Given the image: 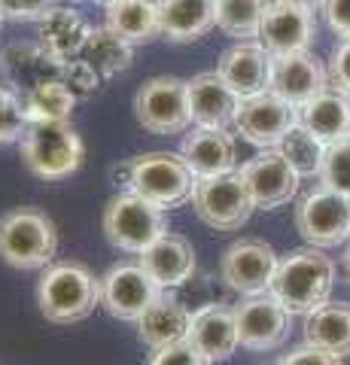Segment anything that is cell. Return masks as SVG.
Returning a JSON list of instances; mask_svg holds the SVG:
<instances>
[{"instance_id": "cb8c5ba5", "label": "cell", "mask_w": 350, "mask_h": 365, "mask_svg": "<svg viewBox=\"0 0 350 365\" xmlns=\"http://www.w3.org/2000/svg\"><path fill=\"white\" fill-rule=\"evenodd\" d=\"M88 31H92V25L73 6H52L37 21V43L55 61L64 64L71 58H80L83 46L88 40Z\"/></svg>"}, {"instance_id": "b9f144b4", "label": "cell", "mask_w": 350, "mask_h": 365, "mask_svg": "<svg viewBox=\"0 0 350 365\" xmlns=\"http://www.w3.org/2000/svg\"><path fill=\"white\" fill-rule=\"evenodd\" d=\"M344 277L350 283V247H347V253H344Z\"/></svg>"}, {"instance_id": "7a4b0ae2", "label": "cell", "mask_w": 350, "mask_h": 365, "mask_svg": "<svg viewBox=\"0 0 350 365\" xmlns=\"http://www.w3.org/2000/svg\"><path fill=\"white\" fill-rule=\"evenodd\" d=\"M335 287V262L317 247H299L280 259L277 274L271 280V295L292 317H308L320 304L329 302Z\"/></svg>"}, {"instance_id": "d590c367", "label": "cell", "mask_w": 350, "mask_h": 365, "mask_svg": "<svg viewBox=\"0 0 350 365\" xmlns=\"http://www.w3.org/2000/svg\"><path fill=\"white\" fill-rule=\"evenodd\" d=\"M146 365H213V362L201 356V353L192 347L189 341H180V344L153 350L150 359H146Z\"/></svg>"}, {"instance_id": "1f68e13d", "label": "cell", "mask_w": 350, "mask_h": 365, "mask_svg": "<svg viewBox=\"0 0 350 365\" xmlns=\"http://www.w3.org/2000/svg\"><path fill=\"white\" fill-rule=\"evenodd\" d=\"M277 150L289 158V165L299 170V177H317L329 146H326L317 134H311L304 125H296V128L284 137V143H280Z\"/></svg>"}, {"instance_id": "ba28073f", "label": "cell", "mask_w": 350, "mask_h": 365, "mask_svg": "<svg viewBox=\"0 0 350 365\" xmlns=\"http://www.w3.org/2000/svg\"><path fill=\"white\" fill-rule=\"evenodd\" d=\"M134 119L150 134H186L189 131V101L186 79L180 76H153L134 95Z\"/></svg>"}, {"instance_id": "277c9868", "label": "cell", "mask_w": 350, "mask_h": 365, "mask_svg": "<svg viewBox=\"0 0 350 365\" xmlns=\"http://www.w3.org/2000/svg\"><path fill=\"white\" fill-rule=\"evenodd\" d=\"M58 253V228L37 207H13L0 216V259L19 271H43Z\"/></svg>"}, {"instance_id": "52a82bcc", "label": "cell", "mask_w": 350, "mask_h": 365, "mask_svg": "<svg viewBox=\"0 0 350 365\" xmlns=\"http://www.w3.org/2000/svg\"><path fill=\"white\" fill-rule=\"evenodd\" d=\"M192 207H195L201 222L217 228V232H238L253 216L256 201L241 170H232V174L198 180L195 192H192Z\"/></svg>"}, {"instance_id": "d6986e66", "label": "cell", "mask_w": 350, "mask_h": 365, "mask_svg": "<svg viewBox=\"0 0 350 365\" xmlns=\"http://www.w3.org/2000/svg\"><path fill=\"white\" fill-rule=\"evenodd\" d=\"M0 71L6 76V86L25 98L34 88L58 83L61 61H55L40 43H9L0 49Z\"/></svg>"}, {"instance_id": "e575fe53", "label": "cell", "mask_w": 350, "mask_h": 365, "mask_svg": "<svg viewBox=\"0 0 350 365\" xmlns=\"http://www.w3.org/2000/svg\"><path fill=\"white\" fill-rule=\"evenodd\" d=\"M61 83L73 91L76 101H86V98H92L95 91L101 88V83H104V79L95 73V67L88 64V61L71 58V61L61 64Z\"/></svg>"}, {"instance_id": "836d02e7", "label": "cell", "mask_w": 350, "mask_h": 365, "mask_svg": "<svg viewBox=\"0 0 350 365\" xmlns=\"http://www.w3.org/2000/svg\"><path fill=\"white\" fill-rule=\"evenodd\" d=\"M317 177H320V186L350 198V140L335 143L326 150L323 168H320Z\"/></svg>"}, {"instance_id": "f1b7e54d", "label": "cell", "mask_w": 350, "mask_h": 365, "mask_svg": "<svg viewBox=\"0 0 350 365\" xmlns=\"http://www.w3.org/2000/svg\"><path fill=\"white\" fill-rule=\"evenodd\" d=\"M80 58L95 67V73L101 79H110L122 71H128L134 61V46L128 40H122L116 31H110L107 25L88 31V40L83 46Z\"/></svg>"}, {"instance_id": "74e56055", "label": "cell", "mask_w": 350, "mask_h": 365, "mask_svg": "<svg viewBox=\"0 0 350 365\" xmlns=\"http://www.w3.org/2000/svg\"><path fill=\"white\" fill-rule=\"evenodd\" d=\"M326 71H329V86L350 95V37L332 49V58L326 64Z\"/></svg>"}, {"instance_id": "f6af8a7d", "label": "cell", "mask_w": 350, "mask_h": 365, "mask_svg": "<svg viewBox=\"0 0 350 365\" xmlns=\"http://www.w3.org/2000/svg\"><path fill=\"white\" fill-rule=\"evenodd\" d=\"M4 21H6V19H4V9H0V25H4Z\"/></svg>"}, {"instance_id": "8fae6325", "label": "cell", "mask_w": 350, "mask_h": 365, "mask_svg": "<svg viewBox=\"0 0 350 365\" xmlns=\"http://www.w3.org/2000/svg\"><path fill=\"white\" fill-rule=\"evenodd\" d=\"M280 256L262 237H241L220 259V277L232 292L238 295H262L271 289L277 274Z\"/></svg>"}, {"instance_id": "ac0fdd59", "label": "cell", "mask_w": 350, "mask_h": 365, "mask_svg": "<svg viewBox=\"0 0 350 365\" xmlns=\"http://www.w3.org/2000/svg\"><path fill=\"white\" fill-rule=\"evenodd\" d=\"M314 37H317V19H314V13L289 4H271L268 16L262 21V31H259V43L274 58L308 52Z\"/></svg>"}, {"instance_id": "d6a6232c", "label": "cell", "mask_w": 350, "mask_h": 365, "mask_svg": "<svg viewBox=\"0 0 350 365\" xmlns=\"http://www.w3.org/2000/svg\"><path fill=\"white\" fill-rule=\"evenodd\" d=\"M28 110H25V98L16 88L0 86V146H9L25 137L28 131Z\"/></svg>"}, {"instance_id": "7c38bea8", "label": "cell", "mask_w": 350, "mask_h": 365, "mask_svg": "<svg viewBox=\"0 0 350 365\" xmlns=\"http://www.w3.org/2000/svg\"><path fill=\"white\" fill-rule=\"evenodd\" d=\"M299 125V107L287 104L274 91H262L256 98L241 101L238 119H235V131H238L247 143L259 146V150H277L284 137Z\"/></svg>"}, {"instance_id": "5b68a950", "label": "cell", "mask_w": 350, "mask_h": 365, "mask_svg": "<svg viewBox=\"0 0 350 365\" xmlns=\"http://www.w3.org/2000/svg\"><path fill=\"white\" fill-rule=\"evenodd\" d=\"M19 153L37 180L58 182L80 170L86 146L71 122H31L19 140Z\"/></svg>"}, {"instance_id": "30bf717a", "label": "cell", "mask_w": 350, "mask_h": 365, "mask_svg": "<svg viewBox=\"0 0 350 365\" xmlns=\"http://www.w3.org/2000/svg\"><path fill=\"white\" fill-rule=\"evenodd\" d=\"M162 292L165 289L150 277L140 262H116L101 277V307L122 323H138Z\"/></svg>"}, {"instance_id": "f35d334b", "label": "cell", "mask_w": 350, "mask_h": 365, "mask_svg": "<svg viewBox=\"0 0 350 365\" xmlns=\"http://www.w3.org/2000/svg\"><path fill=\"white\" fill-rule=\"evenodd\" d=\"M277 365H341V359L320 347H314V344H302L296 350H289Z\"/></svg>"}, {"instance_id": "603a6c76", "label": "cell", "mask_w": 350, "mask_h": 365, "mask_svg": "<svg viewBox=\"0 0 350 365\" xmlns=\"http://www.w3.org/2000/svg\"><path fill=\"white\" fill-rule=\"evenodd\" d=\"M189 323H192V311L174 299L171 292H162L150 307L143 311V317L138 319V338L143 341L150 350H162L180 344V341L189 338Z\"/></svg>"}, {"instance_id": "5bb4252c", "label": "cell", "mask_w": 350, "mask_h": 365, "mask_svg": "<svg viewBox=\"0 0 350 365\" xmlns=\"http://www.w3.org/2000/svg\"><path fill=\"white\" fill-rule=\"evenodd\" d=\"M289 311L271 292L247 295L235 304V323H238L241 347L247 350H274L289 335Z\"/></svg>"}, {"instance_id": "d4e9b609", "label": "cell", "mask_w": 350, "mask_h": 365, "mask_svg": "<svg viewBox=\"0 0 350 365\" xmlns=\"http://www.w3.org/2000/svg\"><path fill=\"white\" fill-rule=\"evenodd\" d=\"M299 125L317 134L326 146L350 140V95L338 88H326L323 95L299 107Z\"/></svg>"}, {"instance_id": "484cf974", "label": "cell", "mask_w": 350, "mask_h": 365, "mask_svg": "<svg viewBox=\"0 0 350 365\" xmlns=\"http://www.w3.org/2000/svg\"><path fill=\"white\" fill-rule=\"evenodd\" d=\"M159 19L165 40H201L210 28H217V0H159Z\"/></svg>"}, {"instance_id": "9a60e30c", "label": "cell", "mask_w": 350, "mask_h": 365, "mask_svg": "<svg viewBox=\"0 0 350 365\" xmlns=\"http://www.w3.org/2000/svg\"><path fill=\"white\" fill-rule=\"evenodd\" d=\"M217 73L232 86V91L241 101L256 98L262 91H271V73H274V55L259 40L232 43L220 55Z\"/></svg>"}, {"instance_id": "ab89813d", "label": "cell", "mask_w": 350, "mask_h": 365, "mask_svg": "<svg viewBox=\"0 0 350 365\" xmlns=\"http://www.w3.org/2000/svg\"><path fill=\"white\" fill-rule=\"evenodd\" d=\"M323 19H326V25H329V31L338 34L341 40L350 37V0H326Z\"/></svg>"}, {"instance_id": "6da1fadb", "label": "cell", "mask_w": 350, "mask_h": 365, "mask_svg": "<svg viewBox=\"0 0 350 365\" xmlns=\"http://www.w3.org/2000/svg\"><path fill=\"white\" fill-rule=\"evenodd\" d=\"M113 180L122 192H134L162 210L192 201L198 177L180 153H143L113 168Z\"/></svg>"}, {"instance_id": "7402d4cb", "label": "cell", "mask_w": 350, "mask_h": 365, "mask_svg": "<svg viewBox=\"0 0 350 365\" xmlns=\"http://www.w3.org/2000/svg\"><path fill=\"white\" fill-rule=\"evenodd\" d=\"M138 262L150 271V277L165 292L183 287L192 274H195V250H192V244L183 235H174V232H165L159 241L146 247L138 256Z\"/></svg>"}, {"instance_id": "4fadbf2b", "label": "cell", "mask_w": 350, "mask_h": 365, "mask_svg": "<svg viewBox=\"0 0 350 365\" xmlns=\"http://www.w3.org/2000/svg\"><path fill=\"white\" fill-rule=\"evenodd\" d=\"M241 177L247 189H250L256 207L262 210H274L289 204L296 198L302 182L299 170L289 165V158L280 150H259V155L241 165Z\"/></svg>"}, {"instance_id": "60d3db41", "label": "cell", "mask_w": 350, "mask_h": 365, "mask_svg": "<svg viewBox=\"0 0 350 365\" xmlns=\"http://www.w3.org/2000/svg\"><path fill=\"white\" fill-rule=\"evenodd\" d=\"M274 4H289V6H302V9H323L326 0H274Z\"/></svg>"}, {"instance_id": "2e32d148", "label": "cell", "mask_w": 350, "mask_h": 365, "mask_svg": "<svg viewBox=\"0 0 350 365\" xmlns=\"http://www.w3.org/2000/svg\"><path fill=\"white\" fill-rule=\"evenodd\" d=\"M186 101L195 128H232L241 110V98L217 71H205L186 79Z\"/></svg>"}, {"instance_id": "9c48e42d", "label": "cell", "mask_w": 350, "mask_h": 365, "mask_svg": "<svg viewBox=\"0 0 350 365\" xmlns=\"http://www.w3.org/2000/svg\"><path fill=\"white\" fill-rule=\"evenodd\" d=\"M296 232L317 250H332L350 237V198L317 186L296 207Z\"/></svg>"}, {"instance_id": "ee69618b", "label": "cell", "mask_w": 350, "mask_h": 365, "mask_svg": "<svg viewBox=\"0 0 350 365\" xmlns=\"http://www.w3.org/2000/svg\"><path fill=\"white\" fill-rule=\"evenodd\" d=\"M88 4H98V6H104V9H107L110 4H116V0H88Z\"/></svg>"}, {"instance_id": "4316f807", "label": "cell", "mask_w": 350, "mask_h": 365, "mask_svg": "<svg viewBox=\"0 0 350 365\" xmlns=\"http://www.w3.org/2000/svg\"><path fill=\"white\" fill-rule=\"evenodd\" d=\"M304 344H314L332 356H350V304L326 302L304 317Z\"/></svg>"}, {"instance_id": "ffe728a7", "label": "cell", "mask_w": 350, "mask_h": 365, "mask_svg": "<svg viewBox=\"0 0 350 365\" xmlns=\"http://www.w3.org/2000/svg\"><path fill=\"white\" fill-rule=\"evenodd\" d=\"M180 155L198 180L232 174L238 165V146L229 128H192L183 134Z\"/></svg>"}, {"instance_id": "f546056e", "label": "cell", "mask_w": 350, "mask_h": 365, "mask_svg": "<svg viewBox=\"0 0 350 365\" xmlns=\"http://www.w3.org/2000/svg\"><path fill=\"white\" fill-rule=\"evenodd\" d=\"M271 4L274 0H217V28L235 43L259 40Z\"/></svg>"}, {"instance_id": "83f0119b", "label": "cell", "mask_w": 350, "mask_h": 365, "mask_svg": "<svg viewBox=\"0 0 350 365\" xmlns=\"http://www.w3.org/2000/svg\"><path fill=\"white\" fill-rule=\"evenodd\" d=\"M104 25L131 46L153 43L155 37H162L159 0H116V4L107 6Z\"/></svg>"}, {"instance_id": "44dd1931", "label": "cell", "mask_w": 350, "mask_h": 365, "mask_svg": "<svg viewBox=\"0 0 350 365\" xmlns=\"http://www.w3.org/2000/svg\"><path fill=\"white\" fill-rule=\"evenodd\" d=\"M189 344L210 362H225L241 347L238 323H235V307L225 304H205L192 314L189 323Z\"/></svg>"}, {"instance_id": "4dcf8cb0", "label": "cell", "mask_w": 350, "mask_h": 365, "mask_svg": "<svg viewBox=\"0 0 350 365\" xmlns=\"http://www.w3.org/2000/svg\"><path fill=\"white\" fill-rule=\"evenodd\" d=\"M80 101L73 98V91L67 88L61 79L58 83H46L25 95V110L28 122H71V113Z\"/></svg>"}, {"instance_id": "8d00e7d4", "label": "cell", "mask_w": 350, "mask_h": 365, "mask_svg": "<svg viewBox=\"0 0 350 365\" xmlns=\"http://www.w3.org/2000/svg\"><path fill=\"white\" fill-rule=\"evenodd\" d=\"M52 6H58L55 0H0L6 21H40Z\"/></svg>"}, {"instance_id": "7bdbcfd3", "label": "cell", "mask_w": 350, "mask_h": 365, "mask_svg": "<svg viewBox=\"0 0 350 365\" xmlns=\"http://www.w3.org/2000/svg\"><path fill=\"white\" fill-rule=\"evenodd\" d=\"M58 6H73V4H83V0H55Z\"/></svg>"}, {"instance_id": "8992f818", "label": "cell", "mask_w": 350, "mask_h": 365, "mask_svg": "<svg viewBox=\"0 0 350 365\" xmlns=\"http://www.w3.org/2000/svg\"><path fill=\"white\" fill-rule=\"evenodd\" d=\"M101 228H104V237L116 250L140 256L146 247L155 244L168 232V220L162 207L143 201L134 192H119L107 201Z\"/></svg>"}, {"instance_id": "3957f363", "label": "cell", "mask_w": 350, "mask_h": 365, "mask_svg": "<svg viewBox=\"0 0 350 365\" xmlns=\"http://www.w3.org/2000/svg\"><path fill=\"white\" fill-rule=\"evenodd\" d=\"M37 304L49 323L71 326L101 307V277H95L83 262H52L37 280Z\"/></svg>"}, {"instance_id": "e0dca14e", "label": "cell", "mask_w": 350, "mask_h": 365, "mask_svg": "<svg viewBox=\"0 0 350 365\" xmlns=\"http://www.w3.org/2000/svg\"><path fill=\"white\" fill-rule=\"evenodd\" d=\"M329 88V71L311 52L280 55L274 58V73H271V91L280 95L292 107H304L308 101Z\"/></svg>"}]
</instances>
